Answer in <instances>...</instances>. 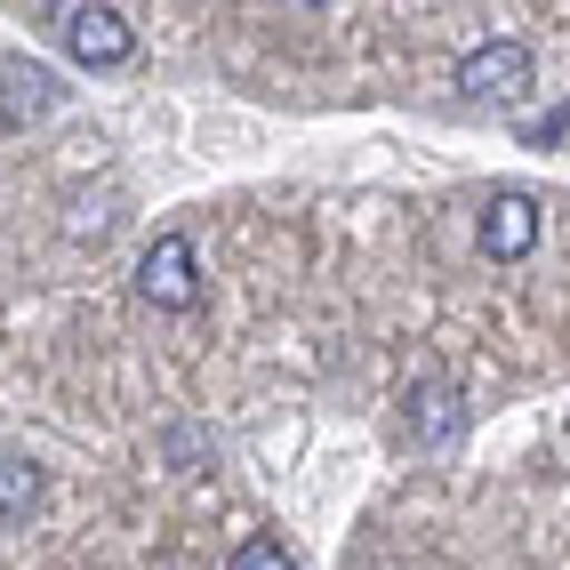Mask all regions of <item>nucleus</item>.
<instances>
[{
	"label": "nucleus",
	"mask_w": 570,
	"mask_h": 570,
	"mask_svg": "<svg viewBox=\"0 0 570 570\" xmlns=\"http://www.w3.org/2000/svg\"><path fill=\"white\" fill-rule=\"evenodd\" d=\"M137 289H145V306H169V314H185L202 297V265H194V242L185 234H161L154 249L137 257Z\"/></svg>",
	"instance_id": "1"
},
{
	"label": "nucleus",
	"mask_w": 570,
	"mask_h": 570,
	"mask_svg": "<svg viewBox=\"0 0 570 570\" xmlns=\"http://www.w3.org/2000/svg\"><path fill=\"white\" fill-rule=\"evenodd\" d=\"M530 81H539V65H530V49H522V41H482V49L459 65V89H466V97H482V105H514Z\"/></svg>",
	"instance_id": "2"
},
{
	"label": "nucleus",
	"mask_w": 570,
	"mask_h": 570,
	"mask_svg": "<svg viewBox=\"0 0 570 570\" xmlns=\"http://www.w3.org/2000/svg\"><path fill=\"white\" fill-rule=\"evenodd\" d=\"M65 49L81 65H121L137 49V32L121 24V9H105V0H81V9H65Z\"/></svg>",
	"instance_id": "3"
},
{
	"label": "nucleus",
	"mask_w": 570,
	"mask_h": 570,
	"mask_svg": "<svg viewBox=\"0 0 570 570\" xmlns=\"http://www.w3.org/2000/svg\"><path fill=\"white\" fill-rule=\"evenodd\" d=\"M482 249L499 257V265L530 257V249H539V202H530V194H490V209H482Z\"/></svg>",
	"instance_id": "4"
},
{
	"label": "nucleus",
	"mask_w": 570,
	"mask_h": 570,
	"mask_svg": "<svg viewBox=\"0 0 570 570\" xmlns=\"http://www.w3.org/2000/svg\"><path fill=\"white\" fill-rule=\"evenodd\" d=\"M402 417H410V442H450V434H459V417H466V402H459V386L426 377V386H410Z\"/></svg>",
	"instance_id": "5"
},
{
	"label": "nucleus",
	"mask_w": 570,
	"mask_h": 570,
	"mask_svg": "<svg viewBox=\"0 0 570 570\" xmlns=\"http://www.w3.org/2000/svg\"><path fill=\"white\" fill-rule=\"evenodd\" d=\"M9 97H0V112L9 121H32V112H49L57 105V72H41V65H9V81H0Z\"/></svg>",
	"instance_id": "6"
},
{
	"label": "nucleus",
	"mask_w": 570,
	"mask_h": 570,
	"mask_svg": "<svg viewBox=\"0 0 570 570\" xmlns=\"http://www.w3.org/2000/svg\"><path fill=\"white\" fill-rule=\"evenodd\" d=\"M32 499H41V466L17 459V450H0V514H32Z\"/></svg>",
	"instance_id": "7"
},
{
	"label": "nucleus",
	"mask_w": 570,
	"mask_h": 570,
	"mask_svg": "<svg viewBox=\"0 0 570 570\" xmlns=\"http://www.w3.org/2000/svg\"><path fill=\"white\" fill-rule=\"evenodd\" d=\"M234 570H297V562H289V547H282V539H249V547L234 554Z\"/></svg>",
	"instance_id": "8"
}]
</instances>
